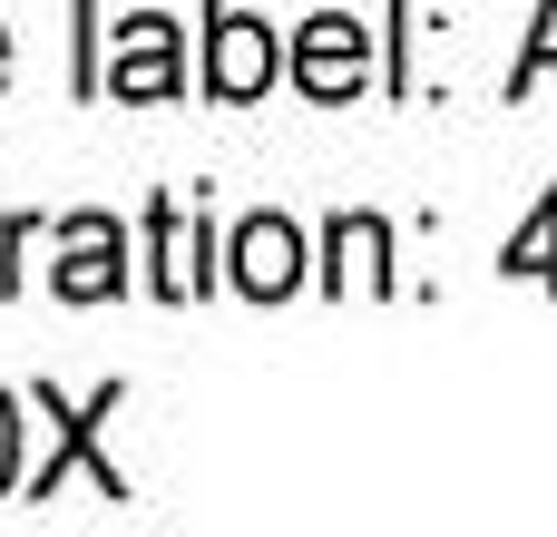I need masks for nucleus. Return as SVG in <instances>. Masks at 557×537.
Listing matches in <instances>:
<instances>
[{
  "mask_svg": "<svg viewBox=\"0 0 557 537\" xmlns=\"http://www.w3.org/2000/svg\"><path fill=\"white\" fill-rule=\"evenodd\" d=\"M333 254H343V274L392 284V274H382V225H372V215H343V225H333Z\"/></svg>",
  "mask_w": 557,
  "mask_h": 537,
  "instance_id": "nucleus-6",
  "label": "nucleus"
},
{
  "mask_svg": "<svg viewBox=\"0 0 557 537\" xmlns=\"http://www.w3.org/2000/svg\"><path fill=\"white\" fill-rule=\"evenodd\" d=\"M206 78H215L225 98H255V88L274 78V29H264V20H225L215 49H206Z\"/></svg>",
  "mask_w": 557,
  "mask_h": 537,
  "instance_id": "nucleus-4",
  "label": "nucleus"
},
{
  "mask_svg": "<svg viewBox=\"0 0 557 537\" xmlns=\"http://www.w3.org/2000/svg\"><path fill=\"white\" fill-rule=\"evenodd\" d=\"M59 294H69V303H98V294H117V225H108V215H78V225H69Z\"/></svg>",
  "mask_w": 557,
  "mask_h": 537,
  "instance_id": "nucleus-5",
  "label": "nucleus"
},
{
  "mask_svg": "<svg viewBox=\"0 0 557 537\" xmlns=\"http://www.w3.org/2000/svg\"><path fill=\"white\" fill-rule=\"evenodd\" d=\"M10 460H20V421H10V401H0V489H10Z\"/></svg>",
  "mask_w": 557,
  "mask_h": 537,
  "instance_id": "nucleus-9",
  "label": "nucleus"
},
{
  "mask_svg": "<svg viewBox=\"0 0 557 537\" xmlns=\"http://www.w3.org/2000/svg\"><path fill=\"white\" fill-rule=\"evenodd\" d=\"M0 59H10V49H0Z\"/></svg>",
  "mask_w": 557,
  "mask_h": 537,
  "instance_id": "nucleus-10",
  "label": "nucleus"
},
{
  "mask_svg": "<svg viewBox=\"0 0 557 537\" xmlns=\"http://www.w3.org/2000/svg\"><path fill=\"white\" fill-rule=\"evenodd\" d=\"M539 68H557V0H548V10H539V39L519 49V78H509V88H529Z\"/></svg>",
  "mask_w": 557,
  "mask_h": 537,
  "instance_id": "nucleus-8",
  "label": "nucleus"
},
{
  "mask_svg": "<svg viewBox=\"0 0 557 537\" xmlns=\"http://www.w3.org/2000/svg\"><path fill=\"white\" fill-rule=\"evenodd\" d=\"M294 78H304L313 98H343V88H362V20L323 10V20L304 29V49H294Z\"/></svg>",
  "mask_w": 557,
  "mask_h": 537,
  "instance_id": "nucleus-1",
  "label": "nucleus"
},
{
  "mask_svg": "<svg viewBox=\"0 0 557 537\" xmlns=\"http://www.w3.org/2000/svg\"><path fill=\"white\" fill-rule=\"evenodd\" d=\"M108 88H117V98H166V88H176V29H166L157 10L117 29V68H108Z\"/></svg>",
  "mask_w": 557,
  "mask_h": 537,
  "instance_id": "nucleus-2",
  "label": "nucleus"
},
{
  "mask_svg": "<svg viewBox=\"0 0 557 537\" xmlns=\"http://www.w3.org/2000/svg\"><path fill=\"white\" fill-rule=\"evenodd\" d=\"M509 274H539V284H557V196L529 215V235L509 245Z\"/></svg>",
  "mask_w": 557,
  "mask_h": 537,
  "instance_id": "nucleus-7",
  "label": "nucleus"
},
{
  "mask_svg": "<svg viewBox=\"0 0 557 537\" xmlns=\"http://www.w3.org/2000/svg\"><path fill=\"white\" fill-rule=\"evenodd\" d=\"M235 284H245V294H294V284H304V245H294V225L255 215V225L235 235Z\"/></svg>",
  "mask_w": 557,
  "mask_h": 537,
  "instance_id": "nucleus-3",
  "label": "nucleus"
}]
</instances>
